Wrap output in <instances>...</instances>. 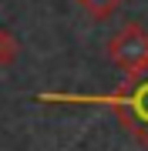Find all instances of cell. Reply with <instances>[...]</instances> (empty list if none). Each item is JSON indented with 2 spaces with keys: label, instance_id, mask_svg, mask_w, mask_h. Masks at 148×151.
Returning a JSON list of instances; mask_svg holds the SVG:
<instances>
[{
  "label": "cell",
  "instance_id": "cell-2",
  "mask_svg": "<svg viewBox=\"0 0 148 151\" xmlns=\"http://www.w3.org/2000/svg\"><path fill=\"white\" fill-rule=\"evenodd\" d=\"M121 108L128 111V121L135 131H148V81H138L121 97Z\"/></svg>",
  "mask_w": 148,
  "mask_h": 151
},
{
  "label": "cell",
  "instance_id": "cell-1",
  "mask_svg": "<svg viewBox=\"0 0 148 151\" xmlns=\"http://www.w3.org/2000/svg\"><path fill=\"white\" fill-rule=\"evenodd\" d=\"M108 57L128 77H138L142 70H148V30L142 24H125L108 40Z\"/></svg>",
  "mask_w": 148,
  "mask_h": 151
},
{
  "label": "cell",
  "instance_id": "cell-3",
  "mask_svg": "<svg viewBox=\"0 0 148 151\" xmlns=\"http://www.w3.org/2000/svg\"><path fill=\"white\" fill-rule=\"evenodd\" d=\"M77 4H81L94 20H108V17L118 14V7L125 4V0H77Z\"/></svg>",
  "mask_w": 148,
  "mask_h": 151
}]
</instances>
